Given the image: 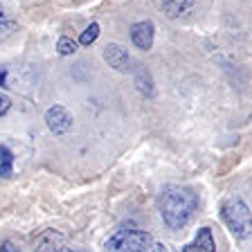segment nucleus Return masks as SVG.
I'll list each match as a JSON object with an SVG mask.
<instances>
[{
	"mask_svg": "<svg viewBox=\"0 0 252 252\" xmlns=\"http://www.w3.org/2000/svg\"><path fill=\"white\" fill-rule=\"evenodd\" d=\"M158 210L169 230H185L198 212V194L189 187L169 185L160 191Z\"/></svg>",
	"mask_w": 252,
	"mask_h": 252,
	"instance_id": "f257e3e1",
	"label": "nucleus"
},
{
	"mask_svg": "<svg viewBox=\"0 0 252 252\" xmlns=\"http://www.w3.org/2000/svg\"><path fill=\"white\" fill-rule=\"evenodd\" d=\"M0 250H16V248H14V246H11V243H5V246L0 248Z\"/></svg>",
	"mask_w": 252,
	"mask_h": 252,
	"instance_id": "dca6fc26",
	"label": "nucleus"
},
{
	"mask_svg": "<svg viewBox=\"0 0 252 252\" xmlns=\"http://www.w3.org/2000/svg\"><path fill=\"white\" fill-rule=\"evenodd\" d=\"M220 219L227 225V230L236 239H248L252 236V212L241 198H225L220 205Z\"/></svg>",
	"mask_w": 252,
	"mask_h": 252,
	"instance_id": "7ed1b4c3",
	"label": "nucleus"
},
{
	"mask_svg": "<svg viewBox=\"0 0 252 252\" xmlns=\"http://www.w3.org/2000/svg\"><path fill=\"white\" fill-rule=\"evenodd\" d=\"M97 38H99V23H90V25L81 32V36H79V45H93Z\"/></svg>",
	"mask_w": 252,
	"mask_h": 252,
	"instance_id": "9b49d317",
	"label": "nucleus"
},
{
	"mask_svg": "<svg viewBox=\"0 0 252 252\" xmlns=\"http://www.w3.org/2000/svg\"><path fill=\"white\" fill-rule=\"evenodd\" d=\"M104 61L108 63L113 70L117 72H131L133 70V59L128 54L126 47H122L120 43H108L104 47Z\"/></svg>",
	"mask_w": 252,
	"mask_h": 252,
	"instance_id": "39448f33",
	"label": "nucleus"
},
{
	"mask_svg": "<svg viewBox=\"0 0 252 252\" xmlns=\"http://www.w3.org/2000/svg\"><path fill=\"white\" fill-rule=\"evenodd\" d=\"M185 252H214L216 250V243H214V236H212L210 227H200L196 239L191 243L183 248Z\"/></svg>",
	"mask_w": 252,
	"mask_h": 252,
	"instance_id": "0eeeda50",
	"label": "nucleus"
},
{
	"mask_svg": "<svg viewBox=\"0 0 252 252\" xmlns=\"http://www.w3.org/2000/svg\"><path fill=\"white\" fill-rule=\"evenodd\" d=\"M14 30H16V23H11V21H2L0 23V41H2V38H7V36H11V34H14Z\"/></svg>",
	"mask_w": 252,
	"mask_h": 252,
	"instance_id": "ddd939ff",
	"label": "nucleus"
},
{
	"mask_svg": "<svg viewBox=\"0 0 252 252\" xmlns=\"http://www.w3.org/2000/svg\"><path fill=\"white\" fill-rule=\"evenodd\" d=\"M9 108H11V99H9V97H0V117L5 115Z\"/></svg>",
	"mask_w": 252,
	"mask_h": 252,
	"instance_id": "4468645a",
	"label": "nucleus"
},
{
	"mask_svg": "<svg viewBox=\"0 0 252 252\" xmlns=\"http://www.w3.org/2000/svg\"><path fill=\"white\" fill-rule=\"evenodd\" d=\"M7 81V68H0V86H5Z\"/></svg>",
	"mask_w": 252,
	"mask_h": 252,
	"instance_id": "2eb2a0df",
	"label": "nucleus"
},
{
	"mask_svg": "<svg viewBox=\"0 0 252 252\" xmlns=\"http://www.w3.org/2000/svg\"><path fill=\"white\" fill-rule=\"evenodd\" d=\"M77 47H79V43L74 41V38L61 36V38H59V43H57V52L61 54V57H70V54L77 52Z\"/></svg>",
	"mask_w": 252,
	"mask_h": 252,
	"instance_id": "f8f14e48",
	"label": "nucleus"
},
{
	"mask_svg": "<svg viewBox=\"0 0 252 252\" xmlns=\"http://www.w3.org/2000/svg\"><path fill=\"white\" fill-rule=\"evenodd\" d=\"M36 250H70V248L65 243V236L54 230H47L36 239Z\"/></svg>",
	"mask_w": 252,
	"mask_h": 252,
	"instance_id": "6e6552de",
	"label": "nucleus"
},
{
	"mask_svg": "<svg viewBox=\"0 0 252 252\" xmlns=\"http://www.w3.org/2000/svg\"><path fill=\"white\" fill-rule=\"evenodd\" d=\"M153 36H156V27L151 21H140L131 25V41L137 50H151L153 47Z\"/></svg>",
	"mask_w": 252,
	"mask_h": 252,
	"instance_id": "423d86ee",
	"label": "nucleus"
},
{
	"mask_svg": "<svg viewBox=\"0 0 252 252\" xmlns=\"http://www.w3.org/2000/svg\"><path fill=\"white\" fill-rule=\"evenodd\" d=\"M106 250L117 252H149V250H167L164 246L153 241L149 232H142L137 227H120L115 234L104 243Z\"/></svg>",
	"mask_w": 252,
	"mask_h": 252,
	"instance_id": "f03ea898",
	"label": "nucleus"
},
{
	"mask_svg": "<svg viewBox=\"0 0 252 252\" xmlns=\"http://www.w3.org/2000/svg\"><path fill=\"white\" fill-rule=\"evenodd\" d=\"M14 176V153L7 144H0V178Z\"/></svg>",
	"mask_w": 252,
	"mask_h": 252,
	"instance_id": "1a4fd4ad",
	"label": "nucleus"
},
{
	"mask_svg": "<svg viewBox=\"0 0 252 252\" xmlns=\"http://www.w3.org/2000/svg\"><path fill=\"white\" fill-rule=\"evenodd\" d=\"M5 18H7V16H5V9H2V7H0V23L5 21Z\"/></svg>",
	"mask_w": 252,
	"mask_h": 252,
	"instance_id": "f3484780",
	"label": "nucleus"
},
{
	"mask_svg": "<svg viewBox=\"0 0 252 252\" xmlns=\"http://www.w3.org/2000/svg\"><path fill=\"white\" fill-rule=\"evenodd\" d=\"M164 7V11H169V16H180L187 11V7L191 5V0H160Z\"/></svg>",
	"mask_w": 252,
	"mask_h": 252,
	"instance_id": "9d476101",
	"label": "nucleus"
},
{
	"mask_svg": "<svg viewBox=\"0 0 252 252\" xmlns=\"http://www.w3.org/2000/svg\"><path fill=\"white\" fill-rule=\"evenodd\" d=\"M45 124L54 135H65L72 128V115L61 104H54L45 110Z\"/></svg>",
	"mask_w": 252,
	"mask_h": 252,
	"instance_id": "20e7f679",
	"label": "nucleus"
}]
</instances>
